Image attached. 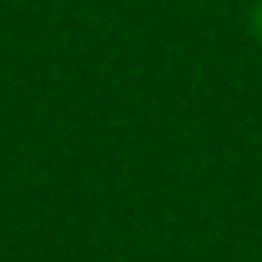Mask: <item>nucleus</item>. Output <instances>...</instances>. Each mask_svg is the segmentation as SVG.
I'll use <instances>...</instances> for the list:
<instances>
[{
	"label": "nucleus",
	"instance_id": "1",
	"mask_svg": "<svg viewBox=\"0 0 262 262\" xmlns=\"http://www.w3.org/2000/svg\"><path fill=\"white\" fill-rule=\"evenodd\" d=\"M250 29H254V37L262 41V0H254V8H250Z\"/></svg>",
	"mask_w": 262,
	"mask_h": 262
}]
</instances>
